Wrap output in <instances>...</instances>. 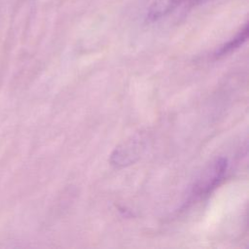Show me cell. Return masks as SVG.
I'll return each instance as SVG.
<instances>
[{"instance_id":"cell-1","label":"cell","mask_w":249,"mask_h":249,"mask_svg":"<svg viewBox=\"0 0 249 249\" xmlns=\"http://www.w3.org/2000/svg\"><path fill=\"white\" fill-rule=\"evenodd\" d=\"M227 168L228 160L225 158L217 159L212 162L194 185L190 199L195 200L211 193L222 181Z\"/></svg>"},{"instance_id":"cell-2","label":"cell","mask_w":249,"mask_h":249,"mask_svg":"<svg viewBox=\"0 0 249 249\" xmlns=\"http://www.w3.org/2000/svg\"><path fill=\"white\" fill-rule=\"evenodd\" d=\"M248 33H249V27H248V23H245L243 25V27L239 30V32L230 41H228L227 43H225L223 46H221L214 53L215 57H221L224 56L231 52H233L234 50L238 49L248 38Z\"/></svg>"},{"instance_id":"cell-3","label":"cell","mask_w":249,"mask_h":249,"mask_svg":"<svg viewBox=\"0 0 249 249\" xmlns=\"http://www.w3.org/2000/svg\"><path fill=\"white\" fill-rule=\"evenodd\" d=\"M190 1L194 4H201V3H205V2H208L211 0H190Z\"/></svg>"}]
</instances>
